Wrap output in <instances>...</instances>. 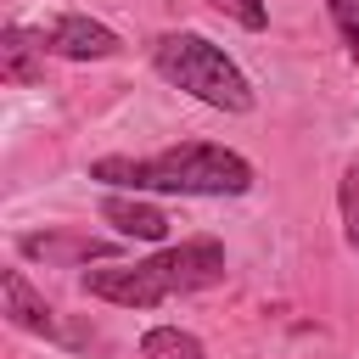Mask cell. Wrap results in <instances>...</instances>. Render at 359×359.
I'll list each match as a JSON object with an SVG mask.
<instances>
[{"mask_svg":"<svg viewBox=\"0 0 359 359\" xmlns=\"http://www.w3.org/2000/svg\"><path fill=\"white\" fill-rule=\"evenodd\" d=\"M28 258H45V264H90V258H107L112 241L101 236H67V230H45V236H22L17 241Z\"/></svg>","mask_w":359,"mask_h":359,"instance_id":"obj_8","label":"cell"},{"mask_svg":"<svg viewBox=\"0 0 359 359\" xmlns=\"http://www.w3.org/2000/svg\"><path fill=\"white\" fill-rule=\"evenodd\" d=\"M79 286H84L90 297H101V303H118V309H157V303H168V297H174L151 264H123V269H84V280H79Z\"/></svg>","mask_w":359,"mask_h":359,"instance_id":"obj_4","label":"cell"},{"mask_svg":"<svg viewBox=\"0 0 359 359\" xmlns=\"http://www.w3.org/2000/svg\"><path fill=\"white\" fill-rule=\"evenodd\" d=\"M0 297H6V320L17 331H34V337H56V309L28 286L22 269H6L0 275Z\"/></svg>","mask_w":359,"mask_h":359,"instance_id":"obj_6","label":"cell"},{"mask_svg":"<svg viewBox=\"0 0 359 359\" xmlns=\"http://www.w3.org/2000/svg\"><path fill=\"white\" fill-rule=\"evenodd\" d=\"M39 39H45V50H50V56H67V62H107V56H118V50H123V39H118L107 22L84 17V11H62Z\"/></svg>","mask_w":359,"mask_h":359,"instance_id":"obj_5","label":"cell"},{"mask_svg":"<svg viewBox=\"0 0 359 359\" xmlns=\"http://www.w3.org/2000/svg\"><path fill=\"white\" fill-rule=\"evenodd\" d=\"M0 79L6 84H39L45 79V39H34L22 28H6L0 34Z\"/></svg>","mask_w":359,"mask_h":359,"instance_id":"obj_9","label":"cell"},{"mask_svg":"<svg viewBox=\"0 0 359 359\" xmlns=\"http://www.w3.org/2000/svg\"><path fill=\"white\" fill-rule=\"evenodd\" d=\"M151 62H157V73H163L168 84H180L185 95H196V101H208V107H219V112H252V84H247V73H241L213 39H202V34H191V28L163 34L157 50H151Z\"/></svg>","mask_w":359,"mask_h":359,"instance_id":"obj_2","label":"cell"},{"mask_svg":"<svg viewBox=\"0 0 359 359\" xmlns=\"http://www.w3.org/2000/svg\"><path fill=\"white\" fill-rule=\"evenodd\" d=\"M140 353L146 359H202V342L191 331H180V325H157V331L140 337Z\"/></svg>","mask_w":359,"mask_h":359,"instance_id":"obj_10","label":"cell"},{"mask_svg":"<svg viewBox=\"0 0 359 359\" xmlns=\"http://www.w3.org/2000/svg\"><path fill=\"white\" fill-rule=\"evenodd\" d=\"M219 11H230L241 28H269V6L264 0H213Z\"/></svg>","mask_w":359,"mask_h":359,"instance_id":"obj_13","label":"cell"},{"mask_svg":"<svg viewBox=\"0 0 359 359\" xmlns=\"http://www.w3.org/2000/svg\"><path fill=\"white\" fill-rule=\"evenodd\" d=\"M90 180L123 191H174V196H241L252 191V163L213 140H185L157 157H95Z\"/></svg>","mask_w":359,"mask_h":359,"instance_id":"obj_1","label":"cell"},{"mask_svg":"<svg viewBox=\"0 0 359 359\" xmlns=\"http://www.w3.org/2000/svg\"><path fill=\"white\" fill-rule=\"evenodd\" d=\"M101 219L118 224V236H129V241H163L168 236V213L151 208V202H140V196H107Z\"/></svg>","mask_w":359,"mask_h":359,"instance_id":"obj_7","label":"cell"},{"mask_svg":"<svg viewBox=\"0 0 359 359\" xmlns=\"http://www.w3.org/2000/svg\"><path fill=\"white\" fill-rule=\"evenodd\" d=\"M342 236H348V247H359V168L353 174H342Z\"/></svg>","mask_w":359,"mask_h":359,"instance_id":"obj_12","label":"cell"},{"mask_svg":"<svg viewBox=\"0 0 359 359\" xmlns=\"http://www.w3.org/2000/svg\"><path fill=\"white\" fill-rule=\"evenodd\" d=\"M146 264L163 275L168 292H202V286L224 280V247H219L213 236H191V241H180V247H163V252L146 258Z\"/></svg>","mask_w":359,"mask_h":359,"instance_id":"obj_3","label":"cell"},{"mask_svg":"<svg viewBox=\"0 0 359 359\" xmlns=\"http://www.w3.org/2000/svg\"><path fill=\"white\" fill-rule=\"evenodd\" d=\"M325 6H331V22H337V34H342L348 56L359 62V0H325Z\"/></svg>","mask_w":359,"mask_h":359,"instance_id":"obj_11","label":"cell"}]
</instances>
